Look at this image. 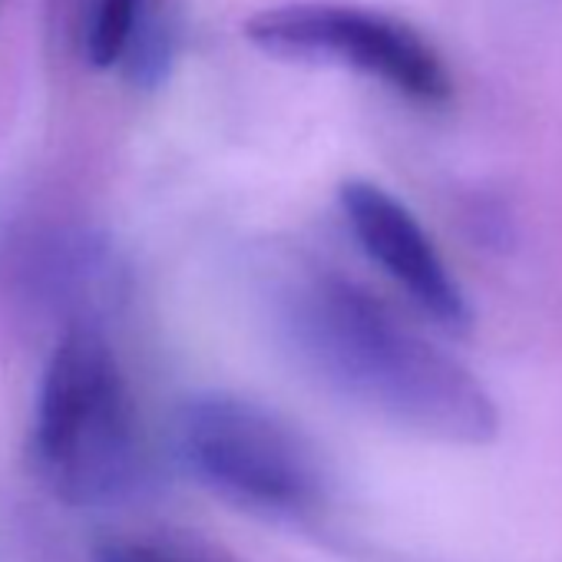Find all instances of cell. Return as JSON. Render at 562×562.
I'll return each instance as SVG.
<instances>
[{"mask_svg": "<svg viewBox=\"0 0 562 562\" xmlns=\"http://www.w3.org/2000/svg\"><path fill=\"white\" fill-rule=\"evenodd\" d=\"M338 205L361 251L437 328L450 335L470 331L473 312L463 285L443 261L427 228L397 195L378 182L348 179L338 189Z\"/></svg>", "mask_w": 562, "mask_h": 562, "instance_id": "5", "label": "cell"}, {"mask_svg": "<svg viewBox=\"0 0 562 562\" xmlns=\"http://www.w3.org/2000/svg\"><path fill=\"white\" fill-rule=\"evenodd\" d=\"M268 312L281 345L338 397L440 443L496 440L499 407L486 384L341 271L289 265L271 281Z\"/></svg>", "mask_w": 562, "mask_h": 562, "instance_id": "1", "label": "cell"}, {"mask_svg": "<svg viewBox=\"0 0 562 562\" xmlns=\"http://www.w3.org/2000/svg\"><path fill=\"white\" fill-rule=\"evenodd\" d=\"M31 440L44 483L67 506H110L143 483L136 401L100 328L77 322L57 338L37 387Z\"/></svg>", "mask_w": 562, "mask_h": 562, "instance_id": "2", "label": "cell"}, {"mask_svg": "<svg viewBox=\"0 0 562 562\" xmlns=\"http://www.w3.org/2000/svg\"><path fill=\"white\" fill-rule=\"evenodd\" d=\"M176 443L202 486L248 513L305 522L331 503V473L315 440L258 401L235 394L186 401Z\"/></svg>", "mask_w": 562, "mask_h": 562, "instance_id": "3", "label": "cell"}, {"mask_svg": "<svg viewBox=\"0 0 562 562\" xmlns=\"http://www.w3.org/2000/svg\"><path fill=\"white\" fill-rule=\"evenodd\" d=\"M143 11L146 0H97L83 37L87 64L93 70H110L130 54L133 41L139 37Z\"/></svg>", "mask_w": 562, "mask_h": 562, "instance_id": "6", "label": "cell"}, {"mask_svg": "<svg viewBox=\"0 0 562 562\" xmlns=\"http://www.w3.org/2000/svg\"><path fill=\"white\" fill-rule=\"evenodd\" d=\"M93 562H218L205 549L172 536H113L93 552Z\"/></svg>", "mask_w": 562, "mask_h": 562, "instance_id": "7", "label": "cell"}, {"mask_svg": "<svg viewBox=\"0 0 562 562\" xmlns=\"http://www.w3.org/2000/svg\"><path fill=\"white\" fill-rule=\"evenodd\" d=\"M241 34L268 57L341 67L420 106H443L453 97L437 47L407 21L364 4L289 0L251 14Z\"/></svg>", "mask_w": 562, "mask_h": 562, "instance_id": "4", "label": "cell"}]
</instances>
